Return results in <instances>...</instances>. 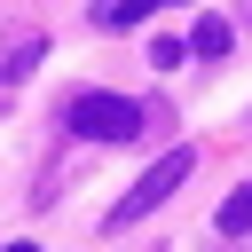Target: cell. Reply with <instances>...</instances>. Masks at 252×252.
<instances>
[{
  "instance_id": "cell-8",
  "label": "cell",
  "mask_w": 252,
  "mask_h": 252,
  "mask_svg": "<svg viewBox=\"0 0 252 252\" xmlns=\"http://www.w3.org/2000/svg\"><path fill=\"white\" fill-rule=\"evenodd\" d=\"M236 24H252V0H236Z\"/></svg>"
},
{
  "instance_id": "cell-9",
  "label": "cell",
  "mask_w": 252,
  "mask_h": 252,
  "mask_svg": "<svg viewBox=\"0 0 252 252\" xmlns=\"http://www.w3.org/2000/svg\"><path fill=\"white\" fill-rule=\"evenodd\" d=\"M8 252H39V244H8Z\"/></svg>"
},
{
  "instance_id": "cell-10",
  "label": "cell",
  "mask_w": 252,
  "mask_h": 252,
  "mask_svg": "<svg viewBox=\"0 0 252 252\" xmlns=\"http://www.w3.org/2000/svg\"><path fill=\"white\" fill-rule=\"evenodd\" d=\"M244 126H252V118H244Z\"/></svg>"
},
{
  "instance_id": "cell-3",
  "label": "cell",
  "mask_w": 252,
  "mask_h": 252,
  "mask_svg": "<svg viewBox=\"0 0 252 252\" xmlns=\"http://www.w3.org/2000/svg\"><path fill=\"white\" fill-rule=\"evenodd\" d=\"M39 55H47V32H8V39H0V87H8V79H24Z\"/></svg>"
},
{
  "instance_id": "cell-5",
  "label": "cell",
  "mask_w": 252,
  "mask_h": 252,
  "mask_svg": "<svg viewBox=\"0 0 252 252\" xmlns=\"http://www.w3.org/2000/svg\"><path fill=\"white\" fill-rule=\"evenodd\" d=\"M158 8H181V0H110V8H94V24L102 32H126V24H150Z\"/></svg>"
},
{
  "instance_id": "cell-7",
  "label": "cell",
  "mask_w": 252,
  "mask_h": 252,
  "mask_svg": "<svg viewBox=\"0 0 252 252\" xmlns=\"http://www.w3.org/2000/svg\"><path fill=\"white\" fill-rule=\"evenodd\" d=\"M181 55H189V39H150V63H158V71H173Z\"/></svg>"
},
{
  "instance_id": "cell-2",
  "label": "cell",
  "mask_w": 252,
  "mask_h": 252,
  "mask_svg": "<svg viewBox=\"0 0 252 252\" xmlns=\"http://www.w3.org/2000/svg\"><path fill=\"white\" fill-rule=\"evenodd\" d=\"M189 173H197V150H165V158H158V165H150V173H142V181H134V189L110 205V228H134L142 213H158V205H165V197H173Z\"/></svg>"
},
{
  "instance_id": "cell-4",
  "label": "cell",
  "mask_w": 252,
  "mask_h": 252,
  "mask_svg": "<svg viewBox=\"0 0 252 252\" xmlns=\"http://www.w3.org/2000/svg\"><path fill=\"white\" fill-rule=\"evenodd\" d=\"M228 47H236V24H228V16H197V32H189V55H213V63H228Z\"/></svg>"
},
{
  "instance_id": "cell-6",
  "label": "cell",
  "mask_w": 252,
  "mask_h": 252,
  "mask_svg": "<svg viewBox=\"0 0 252 252\" xmlns=\"http://www.w3.org/2000/svg\"><path fill=\"white\" fill-rule=\"evenodd\" d=\"M244 228H252V181H244V189L220 205V236H244Z\"/></svg>"
},
{
  "instance_id": "cell-1",
  "label": "cell",
  "mask_w": 252,
  "mask_h": 252,
  "mask_svg": "<svg viewBox=\"0 0 252 252\" xmlns=\"http://www.w3.org/2000/svg\"><path fill=\"white\" fill-rule=\"evenodd\" d=\"M63 126H71L79 142H134L142 126H173V118H165V102L150 110V102H134V94L87 87V94H71V102H63Z\"/></svg>"
}]
</instances>
